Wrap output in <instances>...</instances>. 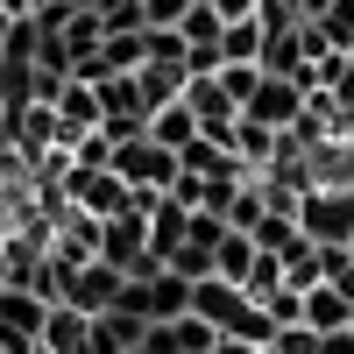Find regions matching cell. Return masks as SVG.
<instances>
[{
    "mask_svg": "<svg viewBox=\"0 0 354 354\" xmlns=\"http://www.w3.org/2000/svg\"><path fill=\"white\" fill-rule=\"evenodd\" d=\"M64 198H71V213H85V220H113V213H128V205H135V192H128L113 170H78V163H71V177H64Z\"/></svg>",
    "mask_w": 354,
    "mask_h": 354,
    "instance_id": "8992f818",
    "label": "cell"
},
{
    "mask_svg": "<svg viewBox=\"0 0 354 354\" xmlns=\"http://www.w3.org/2000/svg\"><path fill=\"white\" fill-rule=\"evenodd\" d=\"M220 64H255L262 71V21H227L220 28Z\"/></svg>",
    "mask_w": 354,
    "mask_h": 354,
    "instance_id": "9a60e30c",
    "label": "cell"
},
{
    "mask_svg": "<svg viewBox=\"0 0 354 354\" xmlns=\"http://www.w3.org/2000/svg\"><path fill=\"white\" fill-rule=\"evenodd\" d=\"M255 255H262V248L248 241V234H234V227H227V234H220V248H213V277H227V283H248Z\"/></svg>",
    "mask_w": 354,
    "mask_h": 354,
    "instance_id": "5bb4252c",
    "label": "cell"
},
{
    "mask_svg": "<svg viewBox=\"0 0 354 354\" xmlns=\"http://www.w3.org/2000/svg\"><path fill=\"white\" fill-rule=\"evenodd\" d=\"M0 15H15V21H21V15H28V0H0Z\"/></svg>",
    "mask_w": 354,
    "mask_h": 354,
    "instance_id": "83f0119b",
    "label": "cell"
},
{
    "mask_svg": "<svg viewBox=\"0 0 354 354\" xmlns=\"http://www.w3.org/2000/svg\"><path fill=\"white\" fill-rule=\"evenodd\" d=\"M270 354H319V333H312V326H277Z\"/></svg>",
    "mask_w": 354,
    "mask_h": 354,
    "instance_id": "cb8c5ba5",
    "label": "cell"
},
{
    "mask_svg": "<svg viewBox=\"0 0 354 354\" xmlns=\"http://www.w3.org/2000/svg\"><path fill=\"white\" fill-rule=\"evenodd\" d=\"M319 354H354V326H340V333H319Z\"/></svg>",
    "mask_w": 354,
    "mask_h": 354,
    "instance_id": "484cf974",
    "label": "cell"
},
{
    "mask_svg": "<svg viewBox=\"0 0 354 354\" xmlns=\"http://www.w3.org/2000/svg\"><path fill=\"white\" fill-rule=\"evenodd\" d=\"M241 283H227V277H198L192 283V319H205V326H213V333H227L234 326V319H241Z\"/></svg>",
    "mask_w": 354,
    "mask_h": 354,
    "instance_id": "9c48e42d",
    "label": "cell"
},
{
    "mask_svg": "<svg viewBox=\"0 0 354 354\" xmlns=\"http://www.w3.org/2000/svg\"><path fill=\"white\" fill-rule=\"evenodd\" d=\"M305 85L298 78H270V71H262V85H255V100L241 106V121H255V128H270V135H290V128H298V113H305Z\"/></svg>",
    "mask_w": 354,
    "mask_h": 354,
    "instance_id": "5b68a950",
    "label": "cell"
},
{
    "mask_svg": "<svg viewBox=\"0 0 354 354\" xmlns=\"http://www.w3.org/2000/svg\"><path fill=\"white\" fill-rule=\"evenodd\" d=\"M220 28H227V21H220V15L198 0V8H192L185 21H177V36H185V50H220Z\"/></svg>",
    "mask_w": 354,
    "mask_h": 354,
    "instance_id": "ac0fdd59",
    "label": "cell"
},
{
    "mask_svg": "<svg viewBox=\"0 0 354 354\" xmlns=\"http://www.w3.org/2000/svg\"><path fill=\"white\" fill-rule=\"evenodd\" d=\"M248 241H255L262 255H277V262H290V255L305 248V234H298V213H262Z\"/></svg>",
    "mask_w": 354,
    "mask_h": 354,
    "instance_id": "7c38bea8",
    "label": "cell"
},
{
    "mask_svg": "<svg viewBox=\"0 0 354 354\" xmlns=\"http://www.w3.org/2000/svg\"><path fill=\"white\" fill-rule=\"evenodd\" d=\"M305 326H312V333H340V326H354V298H347V290H333V283L305 290Z\"/></svg>",
    "mask_w": 354,
    "mask_h": 354,
    "instance_id": "8fae6325",
    "label": "cell"
},
{
    "mask_svg": "<svg viewBox=\"0 0 354 354\" xmlns=\"http://www.w3.org/2000/svg\"><path fill=\"white\" fill-rule=\"evenodd\" d=\"M298 234H305L312 248H354V192L312 185L298 198Z\"/></svg>",
    "mask_w": 354,
    "mask_h": 354,
    "instance_id": "6da1fadb",
    "label": "cell"
},
{
    "mask_svg": "<svg viewBox=\"0 0 354 354\" xmlns=\"http://www.w3.org/2000/svg\"><path fill=\"white\" fill-rule=\"evenodd\" d=\"M213 78H220V93H227L234 106H248V100H255V85H262V71H255V64H220Z\"/></svg>",
    "mask_w": 354,
    "mask_h": 354,
    "instance_id": "44dd1931",
    "label": "cell"
},
{
    "mask_svg": "<svg viewBox=\"0 0 354 354\" xmlns=\"http://www.w3.org/2000/svg\"><path fill=\"white\" fill-rule=\"evenodd\" d=\"M121 290H128V277H121V270H106V262L93 255L85 270H71V283H64V305H78L85 319H100V312H113V305H121Z\"/></svg>",
    "mask_w": 354,
    "mask_h": 354,
    "instance_id": "ba28073f",
    "label": "cell"
},
{
    "mask_svg": "<svg viewBox=\"0 0 354 354\" xmlns=\"http://www.w3.org/2000/svg\"><path fill=\"white\" fill-rule=\"evenodd\" d=\"M8 28H15V15H0V43H8Z\"/></svg>",
    "mask_w": 354,
    "mask_h": 354,
    "instance_id": "f1b7e54d",
    "label": "cell"
},
{
    "mask_svg": "<svg viewBox=\"0 0 354 354\" xmlns=\"http://www.w3.org/2000/svg\"><path fill=\"white\" fill-rule=\"evenodd\" d=\"M149 142H156V149H170V156H185L192 142H198V121L185 113V100L163 106V113H149Z\"/></svg>",
    "mask_w": 354,
    "mask_h": 354,
    "instance_id": "4fadbf2b",
    "label": "cell"
},
{
    "mask_svg": "<svg viewBox=\"0 0 354 354\" xmlns=\"http://www.w3.org/2000/svg\"><path fill=\"white\" fill-rule=\"evenodd\" d=\"M205 8H213L220 21H255V8H262V0H205Z\"/></svg>",
    "mask_w": 354,
    "mask_h": 354,
    "instance_id": "d4e9b609",
    "label": "cell"
},
{
    "mask_svg": "<svg viewBox=\"0 0 354 354\" xmlns=\"http://www.w3.org/2000/svg\"><path fill=\"white\" fill-rule=\"evenodd\" d=\"M262 312H270V326H305V290H270V298H262Z\"/></svg>",
    "mask_w": 354,
    "mask_h": 354,
    "instance_id": "7402d4cb",
    "label": "cell"
},
{
    "mask_svg": "<svg viewBox=\"0 0 354 354\" xmlns=\"http://www.w3.org/2000/svg\"><path fill=\"white\" fill-rule=\"evenodd\" d=\"M262 354H270V347H262Z\"/></svg>",
    "mask_w": 354,
    "mask_h": 354,
    "instance_id": "4dcf8cb0",
    "label": "cell"
},
{
    "mask_svg": "<svg viewBox=\"0 0 354 354\" xmlns=\"http://www.w3.org/2000/svg\"><path fill=\"white\" fill-rule=\"evenodd\" d=\"M213 340H220V333L205 326V319H192V312L170 319V347H177V354H213Z\"/></svg>",
    "mask_w": 354,
    "mask_h": 354,
    "instance_id": "ffe728a7",
    "label": "cell"
},
{
    "mask_svg": "<svg viewBox=\"0 0 354 354\" xmlns=\"http://www.w3.org/2000/svg\"><path fill=\"white\" fill-rule=\"evenodd\" d=\"M36 8H50V0H28V15H36Z\"/></svg>",
    "mask_w": 354,
    "mask_h": 354,
    "instance_id": "f546056e",
    "label": "cell"
},
{
    "mask_svg": "<svg viewBox=\"0 0 354 354\" xmlns=\"http://www.w3.org/2000/svg\"><path fill=\"white\" fill-rule=\"evenodd\" d=\"M57 43L71 50V64H85V57L100 50V15H93V8H78V15L64 21V36H57Z\"/></svg>",
    "mask_w": 354,
    "mask_h": 354,
    "instance_id": "d6986e66",
    "label": "cell"
},
{
    "mask_svg": "<svg viewBox=\"0 0 354 354\" xmlns=\"http://www.w3.org/2000/svg\"><path fill=\"white\" fill-rule=\"evenodd\" d=\"M262 8H277V15H290V21H298V15H305V0H262Z\"/></svg>",
    "mask_w": 354,
    "mask_h": 354,
    "instance_id": "4316f807",
    "label": "cell"
},
{
    "mask_svg": "<svg viewBox=\"0 0 354 354\" xmlns=\"http://www.w3.org/2000/svg\"><path fill=\"white\" fill-rule=\"evenodd\" d=\"M0 71H8V64H0Z\"/></svg>",
    "mask_w": 354,
    "mask_h": 354,
    "instance_id": "d6a6232c",
    "label": "cell"
},
{
    "mask_svg": "<svg viewBox=\"0 0 354 354\" xmlns=\"http://www.w3.org/2000/svg\"><path fill=\"white\" fill-rule=\"evenodd\" d=\"M43 312H50V298H36V290H0V347L8 354H36Z\"/></svg>",
    "mask_w": 354,
    "mask_h": 354,
    "instance_id": "52a82bcc",
    "label": "cell"
},
{
    "mask_svg": "<svg viewBox=\"0 0 354 354\" xmlns=\"http://www.w3.org/2000/svg\"><path fill=\"white\" fill-rule=\"evenodd\" d=\"M106 170L121 177L128 192H170V185H177V156H170V149H156L149 128L128 135V142H113V163H106Z\"/></svg>",
    "mask_w": 354,
    "mask_h": 354,
    "instance_id": "277c9868",
    "label": "cell"
},
{
    "mask_svg": "<svg viewBox=\"0 0 354 354\" xmlns=\"http://www.w3.org/2000/svg\"><path fill=\"white\" fill-rule=\"evenodd\" d=\"M36 347H43V354H85V347H93V319H85L78 305H50Z\"/></svg>",
    "mask_w": 354,
    "mask_h": 354,
    "instance_id": "30bf717a",
    "label": "cell"
},
{
    "mask_svg": "<svg viewBox=\"0 0 354 354\" xmlns=\"http://www.w3.org/2000/svg\"><path fill=\"white\" fill-rule=\"evenodd\" d=\"M192 8H198V0H142V21H149V28H177Z\"/></svg>",
    "mask_w": 354,
    "mask_h": 354,
    "instance_id": "603a6c76",
    "label": "cell"
},
{
    "mask_svg": "<svg viewBox=\"0 0 354 354\" xmlns=\"http://www.w3.org/2000/svg\"><path fill=\"white\" fill-rule=\"evenodd\" d=\"M93 326H100V333L113 340V354H135L142 340H149V319H135V312H100Z\"/></svg>",
    "mask_w": 354,
    "mask_h": 354,
    "instance_id": "2e32d148",
    "label": "cell"
},
{
    "mask_svg": "<svg viewBox=\"0 0 354 354\" xmlns=\"http://www.w3.org/2000/svg\"><path fill=\"white\" fill-rule=\"evenodd\" d=\"M0 354H8V347H0Z\"/></svg>",
    "mask_w": 354,
    "mask_h": 354,
    "instance_id": "1f68e13d",
    "label": "cell"
},
{
    "mask_svg": "<svg viewBox=\"0 0 354 354\" xmlns=\"http://www.w3.org/2000/svg\"><path fill=\"white\" fill-rule=\"evenodd\" d=\"M106 270H121V277H149L156 270V255H149V220H142V205H128V213H113L100 220V248H93Z\"/></svg>",
    "mask_w": 354,
    "mask_h": 354,
    "instance_id": "3957f363",
    "label": "cell"
},
{
    "mask_svg": "<svg viewBox=\"0 0 354 354\" xmlns=\"http://www.w3.org/2000/svg\"><path fill=\"white\" fill-rule=\"evenodd\" d=\"M262 213H270V198H262V185L248 177V185H241V192L227 198V213H220V220H227L234 234H255V220H262Z\"/></svg>",
    "mask_w": 354,
    "mask_h": 354,
    "instance_id": "e0dca14e",
    "label": "cell"
},
{
    "mask_svg": "<svg viewBox=\"0 0 354 354\" xmlns=\"http://www.w3.org/2000/svg\"><path fill=\"white\" fill-rule=\"evenodd\" d=\"M113 312H135V319H149V326H170V319L192 312V283L156 262L149 277H128V290H121V305H113Z\"/></svg>",
    "mask_w": 354,
    "mask_h": 354,
    "instance_id": "7a4b0ae2",
    "label": "cell"
}]
</instances>
